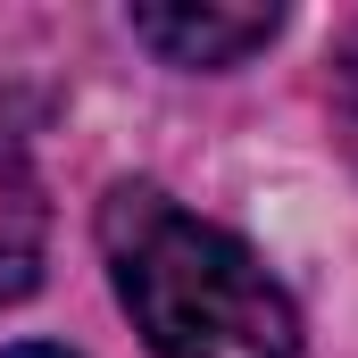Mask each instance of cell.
Listing matches in <instances>:
<instances>
[{
	"instance_id": "1",
	"label": "cell",
	"mask_w": 358,
	"mask_h": 358,
	"mask_svg": "<svg viewBox=\"0 0 358 358\" xmlns=\"http://www.w3.org/2000/svg\"><path fill=\"white\" fill-rule=\"evenodd\" d=\"M100 259L159 358H300V308L259 250L159 183H117L100 200Z\"/></svg>"
},
{
	"instance_id": "2",
	"label": "cell",
	"mask_w": 358,
	"mask_h": 358,
	"mask_svg": "<svg viewBox=\"0 0 358 358\" xmlns=\"http://www.w3.org/2000/svg\"><path fill=\"white\" fill-rule=\"evenodd\" d=\"M142 50H159L167 67H242L250 50H267L283 34V8H200V0H150L125 17Z\"/></svg>"
},
{
	"instance_id": "3",
	"label": "cell",
	"mask_w": 358,
	"mask_h": 358,
	"mask_svg": "<svg viewBox=\"0 0 358 358\" xmlns=\"http://www.w3.org/2000/svg\"><path fill=\"white\" fill-rule=\"evenodd\" d=\"M42 242H50V200L42 167L17 117H0V308H17L42 283Z\"/></svg>"
},
{
	"instance_id": "4",
	"label": "cell",
	"mask_w": 358,
	"mask_h": 358,
	"mask_svg": "<svg viewBox=\"0 0 358 358\" xmlns=\"http://www.w3.org/2000/svg\"><path fill=\"white\" fill-rule=\"evenodd\" d=\"M334 117H342V142H350V159H358V25H350V42H342V59H334Z\"/></svg>"
},
{
	"instance_id": "5",
	"label": "cell",
	"mask_w": 358,
	"mask_h": 358,
	"mask_svg": "<svg viewBox=\"0 0 358 358\" xmlns=\"http://www.w3.org/2000/svg\"><path fill=\"white\" fill-rule=\"evenodd\" d=\"M0 358H76V350H59V342H8Z\"/></svg>"
}]
</instances>
